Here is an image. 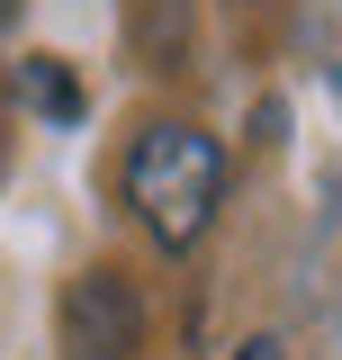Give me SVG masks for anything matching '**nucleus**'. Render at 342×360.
<instances>
[{"label":"nucleus","mask_w":342,"mask_h":360,"mask_svg":"<svg viewBox=\"0 0 342 360\" xmlns=\"http://www.w3.org/2000/svg\"><path fill=\"white\" fill-rule=\"evenodd\" d=\"M144 342V307L118 270H82L63 288V360H135Z\"/></svg>","instance_id":"2"},{"label":"nucleus","mask_w":342,"mask_h":360,"mask_svg":"<svg viewBox=\"0 0 342 360\" xmlns=\"http://www.w3.org/2000/svg\"><path fill=\"white\" fill-rule=\"evenodd\" d=\"M216 198H225V144L189 117H153L127 144V207L144 217V234L163 252H189L208 234Z\"/></svg>","instance_id":"1"},{"label":"nucleus","mask_w":342,"mask_h":360,"mask_svg":"<svg viewBox=\"0 0 342 360\" xmlns=\"http://www.w3.org/2000/svg\"><path fill=\"white\" fill-rule=\"evenodd\" d=\"M234 360H289V352H279L270 333H253V342H243V352H234Z\"/></svg>","instance_id":"4"},{"label":"nucleus","mask_w":342,"mask_h":360,"mask_svg":"<svg viewBox=\"0 0 342 360\" xmlns=\"http://www.w3.org/2000/svg\"><path fill=\"white\" fill-rule=\"evenodd\" d=\"M9 18H18V0H0V27H9Z\"/></svg>","instance_id":"5"},{"label":"nucleus","mask_w":342,"mask_h":360,"mask_svg":"<svg viewBox=\"0 0 342 360\" xmlns=\"http://www.w3.org/2000/svg\"><path fill=\"white\" fill-rule=\"evenodd\" d=\"M18 99H27L37 117H54V127H72V117H82V82H72L54 54H27V63H18Z\"/></svg>","instance_id":"3"}]
</instances>
